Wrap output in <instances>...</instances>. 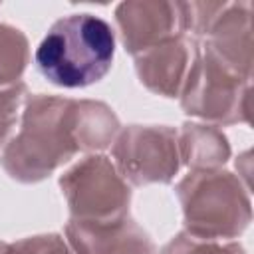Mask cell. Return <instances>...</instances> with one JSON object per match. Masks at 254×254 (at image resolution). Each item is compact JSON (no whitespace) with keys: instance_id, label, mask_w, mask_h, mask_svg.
Instances as JSON below:
<instances>
[{"instance_id":"7c38bea8","label":"cell","mask_w":254,"mask_h":254,"mask_svg":"<svg viewBox=\"0 0 254 254\" xmlns=\"http://www.w3.org/2000/svg\"><path fill=\"white\" fill-rule=\"evenodd\" d=\"M28 64V40L22 30L0 24V87L20 83Z\"/></svg>"},{"instance_id":"8fae6325","label":"cell","mask_w":254,"mask_h":254,"mask_svg":"<svg viewBox=\"0 0 254 254\" xmlns=\"http://www.w3.org/2000/svg\"><path fill=\"white\" fill-rule=\"evenodd\" d=\"M181 163L192 169H218L230 157L228 139L214 125L185 123L179 133Z\"/></svg>"},{"instance_id":"7a4b0ae2","label":"cell","mask_w":254,"mask_h":254,"mask_svg":"<svg viewBox=\"0 0 254 254\" xmlns=\"http://www.w3.org/2000/svg\"><path fill=\"white\" fill-rule=\"evenodd\" d=\"M115 36L111 26L93 14H71L52 24L36 50L40 73L60 87H85L111 67Z\"/></svg>"},{"instance_id":"277c9868","label":"cell","mask_w":254,"mask_h":254,"mask_svg":"<svg viewBox=\"0 0 254 254\" xmlns=\"http://www.w3.org/2000/svg\"><path fill=\"white\" fill-rule=\"evenodd\" d=\"M250 77L238 73L208 46H198L181 87V105L189 115L216 123H248Z\"/></svg>"},{"instance_id":"30bf717a","label":"cell","mask_w":254,"mask_h":254,"mask_svg":"<svg viewBox=\"0 0 254 254\" xmlns=\"http://www.w3.org/2000/svg\"><path fill=\"white\" fill-rule=\"evenodd\" d=\"M208 46L238 73L252 75V26L248 2H224L204 32Z\"/></svg>"},{"instance_id":"52a82bcc","label":"cell","mask_w":254,"mask_h":254,"mask_svg":"<svg viewBox=\"0 0 254 254\" xmlns=\"http://www.w3.org/2000/svg\"><path fill=\"white\" fill-rule=\"evenodd\" d=\"M65 236L73 254H155L151 236L129 214L111 220L69 218Z\"/></svg>"},{"instance_id":"5bb4252c","label":"cell","mask_w":254,"mask_h":254,"mask_svg":"<svg viewBox=\"0 0 254 254\" xmlns=\"http://www.w3.org/2000/svg\"><path fill=\"white\" fill-rule=\"evenodd\" d=\"M26 85L20 81L10 87H0V147L6 143L12 127L18 119V109L24 103Z\"/></svg>"},{"instance_id":"9a60e30c","label":"cell","mask_w":254,"mask_h":254,"mask_svg":"<svg viewBox=\"0 0 254 254\" xmlns=\"http://www.w3.org/2000/svg\"><path fill=\"white\" fill-rule=\"evenodd\" d=\"M10 254H73L60 234H38L10 244Z\"/></svg>"},{"instance_id":"5b68a950","label":"cell","mask_w":254,"mask_h":254,"mask_svg":"<svg viewBox=\"0 0 254 254\" xmlns=\"http://www.w3.org/2000/svg\"><path fill=\"white\" fill-rule=\"evenodd\" d=\"M62 194L77 220H111L129 214L131 189L113 161L87 155L60 177Z\"/></svg>"},{"instance_id":"8992f818","label":"cell","mask_w":254,"mask_h":254,"mask_svg":"<svg viewBox=\"0 0 254 254\" xmlns=\"http://www.w3.org/2000/svg\"><path fill=\"white\" fill-rule=\"evenodd\" d=\"M113 159L131 185L169 183L181 167L179 133L165 125H131L119 133Z\"/></svg>"},{"instance_id":"6da1fadb","label":"cell","mask_w":254,"mask_h":254,"mask_svg":"<svg viewBox=\"0 0 254 254\" xmlns=\"http://www.w3.org/2000/svg\"><path fill=\"white\" fill-rule=\"evenodd\" d=\"M117 131V115L101 101L30 95L20 131L4 145L0 161L12 179L38 183L79 151L109 147Z\"/></svg>"},{"instance_id":"4fadbf2b","label":"cell","mask_w":254,"mask_h":254,"mask_svg":"<svg viewBox=\"0 0 254 254\" xmlns=\"http://www.w3.org/2000/svg\"><path fill=\"white\" fill-rule=\"evenodd\" d=\"M161 254H246L238 242L228 240H200L187 232L177 234Z\"/></svg>"},{"instance_id":"ba28073f","label":"cell","mask_w":254,"mask_h":254,"mask_svg":"<svg viewBox=\"0 0 254 254\" xmlns=\"http://www.w3.org/2000/svg\"><path fill=\"white\" fill-rule=\"evenodd\" d=\"M115 20L123 46L133 56L167 38L185 34L181 2H121L115 10Z\"/></svg>"},{"instance_id":"9c48e42d","label":"cell","mask_w":254,"mask_h":254,"mask_svg":"<svg viewBox=\"0 0 254 254\" xmlns=\"http://www.w3.org/2000/svg\"><path fill=\"white\" fill-rule=\"evenodd\" d=\"M196 52L198 44L192 38L187 34H177L135 56L137 75L151 91L175 97L181 93Z\"/></svg>"},{"instance_id":"2e32d148","label":"cell","mask_w":254,"mask_h":254,"mask_svg":"<svg viewBox=\"0 0 254 254\" xmlns=\"http://www.w3.org/2000/svg\"><path fill=\"white\" fill-rule=\"evenodd\" d=\"M0 254H10V244L8 242H0Z\"/></svg>"},{"instance_id":"3957f363","label":"cell","mask_w":254,"mask_h":254,"mask_svg":"<svg viewBox=\"0 0 254 254\" xmlns=\"http://www.w3.org/2000/svg\"><path fill=\"white\" fill-rule=\"evenodd\" d=\"M185 232L200 240H230L252 220L248 187L222 169H192L179 185Z\"/></svg>"}]
</instances>
